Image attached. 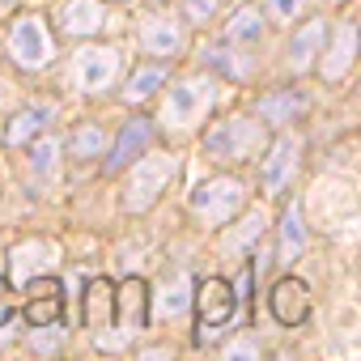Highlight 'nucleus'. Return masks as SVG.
Here are the masks:
<instances>
[{"instance_id":"1","label":"nucleus","mask_w":361,"mask_h":361,"mask_svg":"<svg viewBox=\"0 0 361 361\" xmlns=\"http://www.w3.org/2000/svg\"><path fill=\"white\" fill-rule=\"evenodd\" d=\"M221 85L213 77H183L161 102V128L166 132H192L209 119V111L217 106Z\"/></svg>"},{"instance_id":"2","label":"nucleus","mask_w":361,"mask_h":361,"mask_svg":"<svg viewBox=\"0 0 361 361\" xmlns=\"http://www.w3.org/2000/svg\"><path fill=\"white\" fill-rule=\"evenodd\" d=\"M174 170H178V157L174 153H153V149H145L136 161H132V174H128V183H123V213H149L153 204H157V196L170 188V178H174Z\"/></svg>"},{"instance_id":"3","label":"nucleus","mask_w":361,"mask_h":361,"mask_svg":"<svg viewBox=\"0 0 361 361\" xmlns=\"http://www.w3.org/2000/svg\"><path fill=\"white\" fill-rule=\"evenodd\" d=\"M192 306H196V344H213L234 323L238 293H234V285L226 276H204L196 285V293H192Z\"/></svg>"},{"instance_id":"4","label":"nucleus","mask_w":361,"mask_h":361,"mask_svg":"<svg viewBox=\"0 0 361 361\" xmlns=\"http://www.w3.org/2000/svg\"><path fill=\"white\" fill-rule=\"evenodd\" d=\"M264 145H268V128L247 115H230L204 136V149L217 161H255L264 153Z\"/></svg>"},{"instance_id":"5","label":"nucleus","mask_w":361,"mask_h":361,"mask_svg":"<svg viewBox=\"0 0 361 361\" xmlns=\"http://www.w3.org/2000/svg\"><path fill=\"white\" fill-rule=\"evenodd\" d=\"M243 204H247V183H243V178H234V174L204 178V183L192 192V200H188L192 217H200L204 226H226V221H234V217L243 213Z\"/></svg>"},{"instance_id":"6","label":"nucleus","mask_w":361,"mask_h":361,"mask_svg":"<svg viewBox=\"0 0 361 361\" xmlns=\"http://www.w3.org/2000/svg\"><path fill=\"white\" fill-rule=\"evenodd\" d=\"M51 56H56V43H51L47 22L39 13H18L9 26V60L22 73H39L51 64Z\"/></svg>"},{"instance_id":"7","label":"nucleus","mask_w":361,"mask_h":361,"mask_svg":"<svg viewBox=\"0 0 361 361\" xmlns=\"http://www.w3.org/2000/svg\"><path fill=\"white\" fill-rule=\"evenodd\" d=\"M145 327H149V281L123 276V285H115V344L128 348Z\"/></svg>"},{"instance_id":"8","label":"nucleus","mask_w":361,"mask_h":361,"mask_svg":"<svg viewBox=\"0 0 361 361\" xmlns=\"http://www.w3.org/2000/svg\"><path fill=\"white\" fill-rule=\"evenodd\" d=\"M85 327L98 348H119L115 344V281L106 276L85 281Z\"/></svg>"},{"instance_id":"9","label":"nucleus","mask_w":361,"mask_h":361,"mask_svg":"<svg viewBox=\"0 0 361 361\" xmlns=\"http://www.w3.org/2000/svg\"><path fill=\"white\" fill-rule=\"evenodd\" d=\"M119 77V51L115 47H81L73 56V85L81 94H102Z\"/></svg>"},{"instance_id":"10","label":"nucleus","mask_w":361,"mask_h":361,"mask_svg":"<svg viewBox=\"0 0 361 361\" xmlns=\"http://www.w3.org/2000/svg\"><path fill=\"white\" fill-rule=\"evenodd\" d=\"M22 319L30 327H47V323H60L64 319V289L56 281V272H43L35 281H26V302H18Z\"/></svg>"},{"instance_id":"11","label":"nucleus","mask_w":361,"mask_h":361,"mask_svg":"<svg viewBox=\"0 0 361 361\" xmlns=\"http://www.w3.org/2000/svg\"><path fill=\"white\" fill-rule=\"evenodd\" d=\"M60 243H51V238H26V243H18L13 251H9V281L13 285H26V281H35V276H43V272H56L60 268Z\"/></svg>"},{"instance_id":"12","label":"nucleus","mask_w":361,"mask_h":361,"mask_svg":"<svg viewBox=\"0 0 361 361\" xmlns=\"http://www.w3.org/2000/svg\"><path fill=\"white\" fill-rule=\"evenodd\" d=\"M298 166H302V140L289 136V132L276 136L268 145V157H264V192L268 196H281L289 188V178L298 174Z\"/></svg>"},{"instance_id":"13","label":"nucleus","mask_w":361,"mask_h":361,"mask_svg":"<svg viewBox=\"0 0 361 361\" xmlns=\"http://www.w3.org/2000/svg\"><path fill=\"white\" fill-rule=\"evenodd\" d=\"M268 310L281 327H302L310 319V289L298 276H281L268 293Z\"/></svg>"},{"instance_id":"14","label":"nucleus","mask_w":361,"mask_h":361,"mask_svg":"<svg viewBox=\"0 0 361 361\" xmlns=\"http://www.w3.org/2000/svg\"><path fill=\"white\" fill-rule=\"evenodd\" d=\"M153 136H157L153 119L132 115V119L119 128V136H115V145H111V153H106V174H119L123 166H132V161H136V157L153 145Z\"/></svg>"},{"instance_id":"15","label":"nucleus","mask_w":361,"mask_h":361,"mask_svg":"<svg viewBox=\"0 0 361 361\" xmlns=\"http://www.w3.org/2000/svg\"><path fill=\"white\" fill-rule=\"evenodd\" d=\"M353 60H357V22H340L336 35H331V47L319 51L314 73H319L323 81H344L348 68H353Z\"/></svg>"},{"instance_id":"16","label":"nucleus","mask_w":361,"mask_h":361,"mask_svg":"<svg viewBox=\"0 0 361 361\" xmlns=\"http://www.w3.org/2000/svg\"><path fill=\"white\" fill-rule=\"evenodd\" d=\"M140 47L145 56H157V60H170L178 47H183V30H178V22L161 18V13H149L140 22Z\"/></svg>"},{"instance_id":"17","label":"nucleus","mask_w":361,"mask_h":361,"mask_svg":"<svg viewBox=\"0 0 361 361\" xmlns=\"http://www.w3.org/2000/svg\"><path fill=\"white\" fill-rule=\"evenodd\" d=\"M106 26V9L102 0H64L60 9V30L73 35V39H90Z\"/></svg>"},{"instance_id":"18","label":"nucleus","mask_w":361,"mask_h":361,"mask_svg":"<svg viewBox=\"0 0 361 361\" xmlns=\"http://www.w3.org/2000/svg\"><path fill=\"white\" fill-rule=\"evenodd\" d=\"M51 119H56V106H47V102L22 106V111L9 119V128H5V145H9V149H22V145L39 140V136L47 132V123H51Z\"/></svg>"},{"instance_id":"19","label":"nucleus","mask_w":361,"mask_h":361,"mask_svg":"<svg viewBox=\"0 0 361 361\" xmlns=\"http://www.w3.org/2000/svg\"><path fill=\"white\" fill-rule=\"evenodd\" d=\"M192 293H196V281L192 276H170L166 285H157V298L149 293V314L157 319H178L192 310Z\"/></svg>"},{"instance_id":"20","label":"nucleus","mask_w":361,"mask_h":361,"mask_svg":"<svg viewBox=\"0 0 361 361\" xmlns=\"http://www.w3.org/2000/svg\"><path fill=\"white\" fill-rule=\"evenodd\" d=\"M259 119H264V128H289L293 119H302L306 115V98L298 94V90H272V94H264L259 98Z\"/></svg>"},{"instance_id":"21","label":"nucleus","mask_w":361,"mask_h":361,"mask_svg":"<svg viewBox=\"0 0 361 361\" xmlns=\"http://www.w3.org/2000/svg\"><path fill=\"white\" fill-rule=\"evenodd\" d=\"M264 230H268V213L264 209H251L238 226H230L226 221V238H221V255H230V259H238V255H247L259 238H264Z\"/></svg>"},{"instance_id":"22","label":"nucleus","mask_w":361,"mask_h":361,"mask_svg":"<svg viewBox=\"0 0 361 361\" xmlns=\"http://www.w3.org/2000/svg\"><path fill=\"white\" fill-rule=\"evenodd\" d=\"M323 39H327V22H323V18L306 22V26L293 35V43H289V68H293V73H306V68L314 64V56L323 51Z\"/></svg>"},{"instance_id":"23","label":"nucleus","mask_w":361,"mask_h":361,"mask_svg":"<svg viewBox=\"0 0 361 361\" xmlns=\"http://www.w3.org/2000/svg\"><path fill=\"white\" fill-rule=\"evenodd\" d=\"M259 39H264V13H259V5H243V9H234V18L226 22V43L259 47Z\"/></svg>"},{"instance_id":"24","label":"nucleus","mask_w":361,"mask_h":361,"mask_svg":"<svg viewBox=\"0 0 361 361\" xmlns=\"http://www.w3.org/2000/svg\"><path fill=\"white\" fill-rule=\"evenodd\" d=\"M306 255V221H302V204H285L281 213V264H293Z\"/></svg>"},{"instance_id":"25","label":"nucleus","mask_w":361,"mask_h":361,"mask_svg":"<svg viewBox=\"0 0 361 361\" xmlns=\"http://www.w3.org/2000/svg\"><path fill=\"white\" fill-rule=\"evenodd\" d=\"M161 85H166V64H145V68H136L132 81L123 85V98H128V102H149Z\"/></svg>"},{"instance_id":"26","label":"nucleus","mask_w":361,"mask_h":361,"mask_svg":"<svg viewBox=\"0 0 361 361\" xmlns=\"http://www.w3.org/2000/svg\"><path fill=\"white\" fill-rule=\"evenodd\" d=\"M247 47H238V43H217V47H209L204 56H209V64L213 68H221L230 81H243V77H251V60H238Z\"/></svg>"},{"instance_id":"27","label":"nucleus","mask_w":361,"mask_h":361,"mask_svg":"<svg viewBox=\"0 0 361 361\" xmlns=\"http://www.w3.org/2000/svg\"><path fill=\"white\" fill-rule=\"evenodd\" d=\"M68 153L73 157H102L106 153V132L98 123H81L73 132V140H68Z\"/></svg>"},{"instance_id":"28","label":"nucleus","mask_w":361,"mask_h":361,"mask_svg":"<svg viewBox=\"0 0 361 361\" xmlns=\"http://www.w3.org/2000/svg\"><path fill=\"white\" fill-rule=\"evenodd\" d=\"M30 161H35V170H39V174H51V170L60 166V140L43 136V140L35 145V157H30Z\"/></svg>"},{"instance_id":"29","label":"nucleus","mask_w":361,"mask_h":361,"mask_svg":"<svg viewBox=\"0 0 361 361\" xmlns=\"http://www.w3.org/2000/svg\"><path fill=\"white\" fill-rule=\"evenodd\" d=\"M306 0H268V18L276 26H293V18H302Z\"/></svg>"},{"instance_id":"30","label":"nucleus","mask_w":361,"mask_h":361,"mask_svg":"<svg viewBox=\"0 0 361 361\" xmlns=\"http://www.w3.org/2000/svg\"><path fill=\"white\" fill-rule=\"evenodd\" d=\"M13 314H18V298H13V281H5V276H0V327H5V323H13Z\"/></svg>"},{"instance_id":"31","label":"nucleus","mask_w":361,"mask_h":361,"mask_svg":"<svg viewBox=\"0 0 361 361\" xmlns=\"http://www.w3.org/2000/svg\"><path fill=\"white\" fill-rule=\"evenodd\" d=\"M217 5L221 0H183V13H188V22H209L217 13Z\"/></svg>"},{"instance_id":"32","label":"nucleus","mask_w":361,"mask_h":361,"mask_svg":"<svg viewBox=\"0 0 361 361\" xmlns=\"http://www.w3.org/2000/svg\"><path fill=\"white\" fill-rule=\"evenodd\" d=\"M259 348L255 344H234V348H226V357H255Z\"/></svg>"}]
</instances>
